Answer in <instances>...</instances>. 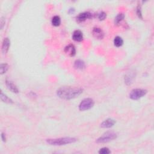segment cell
<instances>
[{"label":"cell","instance_id":"1","mask_svg":"<svg viewBox=\"0 0 154 154\" xmlns=\"http://www.w3.org/2000/svg\"><path fill=\"white\" fill-rule=\"evenodd\" d=\"M82 92V88L65 86L57 90V95L62 99L70 100L78 97Z\"/></svg>","mask_w":154,"mask_h":154},{"label":"cell","instance_id":"2","mask_svg":"<svg viewBox=\"0 0 154 154\" xmlns=\"http://www.w3.org/2000/svg\"><path fill=\"white\" fill-rule=\"evenodd\" d=\"M77 139L74 137H63L59 138H50L46 140V143L52 146H63L76 142Z\"/></svg>","mask_w":154,"mask_h":154},{"label":"cell","instance_id":"3","mask_svg":"<svg viewBox=\"0 0 154 154\" xmlns=\"http://www.w3.org/2000/svg\"><path fill=\"white\" fill-rule=\"evenodd\" d=\"M117 137L116 132L113 131H107L103 134L100 137L96 140V142L97 143H105L113 141Z\"/></svg>","mask_w":154,"mask_h":154},{"label":"cell","instance_id":"4","mask_svg":"<svg viewBox=\"0 0 154 154\" xmlns=\"http://www.w3.org/2000/svg\"><path fill=\"white\" fill-rule=\"evenodd\" d=\"M148 91L144 89H136L131 90L129 93V97L132 100H138L144 96Z\"/></svg>","mask_w":154,"mask_h":154},{"label":"cell","instance_id":"5","mask_svg":"<svg viewBox=\"0 0 154 154\" xmlns=\"http://www.w3.org/2000/svg\"><path fill=\"white\" fill-rule=\"evenodd\" d=\"M95 104L94 101L91 98H86L83 99L79 105L80 111H86L92 108Z\"/></svg>","mask_w":154,"mask_h":154},{"label":"cell","instance_id":"6","mask_svg":"<svg viewBox=\"0 0 154 154\" xmlns=\"http://www.w3.org/2000/svg\"><path fill=\"white\" fill-rule=\"evenodd\" d=\"M93 15L90 12H83L81 13H80L79 15L76 16V20L79 22H84L87 19H91L92 18Z\"/></svg>","mask_w":154,"mask_h":154},{"label":"cell","instance_id":"7","mask_svg":"<svg viewBox=\"0 0 154 154\" xmlns=\"http://www.w3.org/2000/svg\"><path fill=\"white\" fill-rule=\"evenodd\" d=\"M92 34L95 38L97 39H102L104 37V31L98 27H95L92 30Z\"/></svg>","mask_w":154,"mask_h":154},{"label":"cell","instance_id":"8","mask_svg":"<svg viewBox=\"0 0 154 154\" xmlns=\"http://www.w3.org/2000/svg\"><path fill=\"white\" fill-rule=\"evenodd\" d=\"M136 78L134 72H129L125 76V82L127 85H131Z\"/></svg>","mask_w":154,"mask_h":154},{"label":"cell","instance_id":"9","mask_svg":"<svg viewBox=\"0 0 154 154\" xmlns=\"http://www.w3.org/2000/svg\"><path fill=\"white\" fill-rule=\"evenodd\" d=\"M116 123V121L112 119H107L106 121H104L101 124V127L102 128H110L113 127Z\"/></svg>","mask_w":154,"mask_h":154},{"label":"cell","instance_id":"10","mask_svg":"<svg viewBox=\"0 0 154 154\" xmlns=\"http://www.w3.org/2000/svg\"><path fill=\"white\" fill-rule=\"evenodd\" d=\"M65 52L70 57H74L76 54V49L74 45L69 44L65 48Z\"/></svg>","mask_w":154,"mask_h":154},{"label":"cell","instance_id":"11","mask_svg":"<svg viewBox=\"0 0 154 154\" xmlns=\"http://www.w3.org/2000/svg\"><path fill=\"white\" fill-rule=\"evenodd\" d=\"M72 39L76 42H81L83 40V34L81 31L79 30H76L74 31L72 34Z\"/></svg>","mask_w":154,"mask_h":154},{"label":"cell","instance_id":"12","mask_svg":"<svg viewBox=\"0 0 154 154\" xmlns=\"http://www.w3.org/2000/svg\"><path fill=\"white\" fill-rule=\"evenodd\" d=\"M5 84L7 87V88L11 91V92L15 93H19V90L18 87H16V85L14 84L10 80H8L7 79L5 80Z\"/></svg>","mask_w":154,"mask_h":154},{"label":"cell","instance_id":"13","mask_svg":"<svg viewBox=\"0 0 154 154\" xmlns=\"http://www.w3.org/2000/svg\"><path fill=\"white\" fill-rule=\"evenodd\" d=\"M10 46V41L9 38L6 37L4 39L2 44V52L3 54H6L8 52Z\"/></svg>","mask_w":154,"mask_h":154},{"label":"cell","instance_id":"14","mask_svg":"<svg viewBox=\"0 0 154 154\" xmlns=\"http://www.w3.org/2000/svg\"><path fill=\"white\" fill-rule=\"evenodd\" d=\"M74 67L76 69H79V70L84 69L86 68L85 62L80 59L76 60L74 63Z\"/></svg>","mask_w":154,"mask_h":154},{"label":"cell","instance_id":"15","mask_svg":"<svg viewBox=\"0 0 154 154\" xmlns=\"http://www.w3.org/2000/svg\"><path fill=\"white\" fill-rule=\"evenodd\" d=\"M1 96V99L3 102H5V103H7V104H13V102L12 101V99H11L10 98H9V97L7 96L6 95L4 94L3 93V92L1 91V95H0Z\"/></svg>","mask_w":154,"mask_h":154},{"label":"cell","instance_id":"16","mask_svg":"<svg viewBox=\"0 0 154 154\" xmlns=\"http://www.w3.org/2000/svg\"><path fill=\"white\" fill-rule=\"evenodd\" d=\"M123 44V39L119 37L116 36L114 39V45L116 47H121Z\"/></svg>","mask_w":154,"mask_h":154},{"label":"cell","instance_id":"17","mask_svg":"<svg viewBox=\"0 0 154 154\" xmlns=\"http://www.w3.org/2000/svg\"><path fill=\"white\" fill-rule=\"evenodd\" d=\"M52 24L55 27H59L61 24V18L59 16H54L52 19Z\"/></svg>","mask_w":154,"mask_h":154},{"label":"cell","instance_id":"18","mask_svg":"<svg viewBox=\"0 0 154 154\" xmlns=\"http://www.w3.org/2000/svg\"><path fill=\"white\" fill-rule=\"evenodd\" d=\"M125 18V15L123 13H119L118 14V15L116 16V17L114 19V23L116 25H118L119 24V23L123 20V19Z\"/></svg>","mask_w":154,"mask_h":154},{"label":"cell","instance_id":"19","mask_svg":"<svg viewBox=\"0 0 154 154\" xmlns=\"http://www.w3.org/2000/svg\"><path fill=\"white\" fill-rule=\"evenodd\" d=\"M9 69V65L7 63H3L1 64L0 66V74L1 75H3L5 74Z\"/></svg>","mask_w":154,"mask_h":154},{"label":"cell","instance_id":"20","mask_svg":"<svg viewBox=\"0 0 154 154\" xmlns=\"http://www.w3.org/2000/svg\"><path fill=\"white\" fill-rule=\"evenodd\" d=\"M137 15L140 19H143L142 13V7L140 5H138L137 7Z\"/></svg>","mask_w":154,"mask_h":154},{"label":"cell","instance_id":"21","mask_svg":"<svg viewBox=\"0 0 154 154\" xmlns=\"http://www.w3.org/2000/svg\"><path fill=\"white\" fill-rule=\"evenodd\" d=\"M110 153L111 151L108 148H103L99 151V153L100 154H108Z\"/></svg>","mask_w":154,"mask_h":154},{"label":"cell","instance_id":"22","mask_svg":"<svg viewBox=\"0 0 154 154\" xmlns=\"http://www.w3.org/2000/svg\"><path fill=\"white\" fill-rule=\"evenodd\" d=\"M106 18H107V14H106V13H105L104 12H101L99 13V16H98V19L100 20H104Z\"/></svg>","mask_w":154,"mask_h":154},{"label":"cell","instance_id":"23","mask_svg":"<svg viewBox=\"0 0 154 154\" xmlns=\"http://www.w3.org/2000/svg\"><path fill=\"white\" fill-rule=\"evenodd\" d=\"M5 25V19L3 17L1 18V29H3Z\"/></svg>","mask_w":154,"mask_h":154},{"label":"cell","instance_id":"24","mask_svg":"<svg viewBox=\"0 0 154 154\" xmlns=\"http://www.w3.org/2000/svg\"><path fill=\"white\" fill-rule=\"evenodd\" d=\"M1 138H2L3 141L4 142H6V137H5V135L4 133H3V132H2V133H1Z\"/></svg>","mask_w":154,"mask_h":154},{"label":"cell","instance_id":"25","mask_svg":"<svg viewBox=\"0 0 154 154\" xmlns=\"http://www.w3.org/2000/svg\"><path fill=\"white\" fill-rule=\"evenodd\" d=\"M75 12V9L74 8H71V9H70L69 10V13H74Z\"/></svg>","mask_w":154,"mask_h":154}]
</instances>
